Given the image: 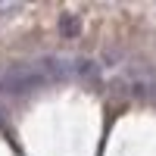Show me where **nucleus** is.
<instances>
[{"mask_svg":"<svg viewBox=\"0 0 156 156\" xmlns=\"http://www.w3.org/2000/svg\"><path fill=\"white\" fill-rule=\"evenodd\" d=\"M94 62H84V59H56V56H44V59H34V62H19V66H9L3 75H0V90L9 97H22V94H31V90H41L50 87L56 81H66V78L75 75H94Z\"/></svg>","mask_w":156,"mask_h":156,"instance_id":"obj_1","label":"nucleus"},{"mask_svg":"<svg viewBox=\"0 0 156 156\" xmlns=\"http://www.w3.org/2000/svg\"><path fill=\"white\" fill-rule=\"evenodd\" d=\"M125 81H128V87H131V94L156 103V72L153 69H144V66L128 69L125 72Z\"/></svg>","mask_w":156,"mask_h":156,"instance_id":"obj_2","label":"nucleus"},{"mask_svg":"<svg viewBox=\"0 0 156 156\" xmlns=\"http://www.w3.org/2000/svg\"><path fill=\"white\" fill-rule=\"evenodd\" d=\"M59 31H62V37H75L78 31H81V22H78V16L66 12V16L59 19Z\"/></svg>","mask_w":156,"mask_h":156,"instance_id":"obj_3","label":"nucleus"}]
</instances>
